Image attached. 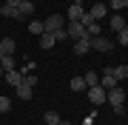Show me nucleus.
Segmentation results:
<instances>
[{"mask_svg":"<svg viewBox=\"0 0 128 125\" xmlns=\"http://www.w3.org/2000/svg\"><path fill=\"white\" fill-rule=\"evenodd\" d=\"M66 31H68V40H80V37H86V28H82L80 20H66Z\"/></svg>","mask_w":128,"mask_h":125,"instance_id":"1","label":"nucleus"},{"mask_svg":"<svg viewBox=\"0 0 128 125\" xmlns=\"http://www.w3.org/2000/svg\"><path fill=\"white\" fill-rule=\"evenodd\" d=\"M88 43H91V48H94V51H111V48H114V40L102 37V34H97V37H91Z\"/></svg>","mask_w":128,"mask_h":125,"instance_id":"2","label":"nucleus"},{"mask_svg":"<svg viewBox=\"0 0 128 125\" xmlns=\"http://www.w3.org/2000/svg\"><path fill=\"white\" fill-rule=\"evenodd\" d=\"M43 26H46V31L54 34V31H60V28H66V17H63V14H51Z\"/></svg>","mask_w":128,"mask_h":125,"instance_id":"3","label":"nucleus"},{"mask_svg":"<svg viewBox=\"0 0 128 125\" xmlns=\"http://www.w3.org/2000/svg\"><path fill=\"white\" fill-rule=\"evenodd\" d=\"M111 68H114V65H105V71H102V77H100V85L105 88V91H111V88L117 85V77H114Z\"/></svg>","mask_w":128,"mask_h":125,"instance_id":"4","label":"nucleus"},{"mask_svg":"<svg viewBox=\"0 0 128 125\" xmlns=\"http://www.w3.org/2000/svg\"><path fill=\"white\" fill-rule=\"evenodd\" d=\"M105 102H111V105H122V102H125V91L120 85H114L108 94H105Z\"/></svg>","mask_w":128,"mask_h":125,"instance_id":"5","label":"nucleus"},{"mask_svg":"<svg viewBox=\"0 0 128 125\" xmlns=\"http://www.w3.org/2000/svg\"><path fill=\"white\" fill-rule=\"evenodd\" d=\"M105 94H108V91H105L102 85H91V88H88V100H91L94 105H102V102H105Z\"/></svg>","mask_w":128,"mask_h":125,"instance_id":"6","label":"nucleus"},{"mask_svg":"<svg viewBox=\"0 0 128 125\" xmlns=\"http://www.w3.org/2000/svg\"><path fill=\"white\" fill-rule=\"evenodd\" d=\"M86 14H88L91 20H97V23H100V17H105V14H108V6H105V3H94Z\"/></svg>","mask_w":128,"mask_h":125,"instance_id":"7","label":"nucleus"},{"mask_svg":"<svg viewBox=\"0 0 128 125\" xmlns=\"http://www.w3.org/2000/svg\"><path fill=\"white\" fill-rule=\"evenodd\" d=\"M82 14H86V9H82V0H74V3L68 6V17H66V20H82Z\"/></svg>","mask_w":128,"mask_h":125,"instance_id":"8","label":"nucleus"},{"mask_svg":"<svg viewBox=\"0 0 128 125\" xmlns=\"http://www.w3.org/2000/svg\"><path fill=\"white\" fill-rule=\"evenodd\" d=\"M88 40H91V37H80V40H74V54H77V57H82L88 48H91V43H88Z\"/></svg>","mask_w":128,"mask_h":125,"instance_id":"9","label":"nucleus"},{"mask_svg":"<svg viewBox=\"0 0 128 125\" xmlns=\"http://www.w3.org/2000/svg\"><path fill=\"white\" fill-rule=\"evenodd\" d=\"M0 17H12V20H23L17 6H0Z\"/></svg>","mask_w":128,"mask_h":125,"instance_id":"10","label":"nucleus"},{"mask_svg":"<svg viewBox=\"0 0 128 125\" xmlns=\"http://www.w3.org/2000/svg\"><path fill=\"white\" fill-rule=\"evenodd\" d=\"M3 80H6L9 85H20V83H23V74H20V68H14V71H6Z\"/></svg>","mask_w":128,"mask_h":125,"instance_id":"11","label":"nucleus"},{"mask_svg":"<svg viewBox=\"0 0 128 125\" xmlns=\"http://www.w3.org/2000/svg\"><path fill=\"white\" fill-rule=\"evenodd\" d=\"M14 91H17V97H20V100H32L34 88H32V85H26V83H20V85H14Z\"/></svg>","mask_w":128,"mask_h":125,"instance_id":"12","label":"nucleus"},{"mask_svg":"<svg viewBox=\"0 0 128 125\" xmlns=\"http://www.w3.org/2000/svg\"><path fill=\"white\" fill-rule=\"evenodd\" d=\"M0 65H3V71H14L17 68V60L12 54H0Z\"/></svg>","mask_w":128,"mask_h":125,"instance_id":"13","label":"nucleus"},{"mask_svg":"<svg viewBox=\"0 0 128 125\" xmlns=\"http://www.w3.org/2000/svg\"><path fill=\"white\" fill-rule=\"evenodd\" d=\"M54 43H57V40H54L51 31H43V34H40V48H51Z\"/></svg>","mask_w":128,"mask_h":125,"instance_id":"14","label":"nucleus"},{"mask_svg":"<svg viewBox=\"0 0 128 125\" xmlns=\"http://www.w3.org/2000/svg\"><path fill=\"white\" fill-rule=\"evenodd\" d=\"M17 9H20V17H23V14L28 17V14H34V3H32V0H20Z\"/></svg>","mask_w":128,"mask_h":125,"instance_id":"15","label":"nucleus"},{"mask_svg":"<svg viewBox=\"0 0 128 125\" xmlns=\"http://www.w3.org/2000/svg\"><path fill=\"white\" fill-rule=\"evenodd\" d=\"M125 26H128V23H125L122 17H120V14H114V17H111V31H122Z\"/></svg>","mask_w":128,"mask_h":125,"instance_id":"16","label":"nucleus"},{"mask_svg":"<svg viewBox=\"0 0 128 125\" xmlns=\"http://www.w3.org/2000/svg\"><path fill=\"white\" fill-rule=\"evenodd\" d=\"M68 85H71V91H86V88H88L82 77H71V83H68Z\"/></svg>","mask_w":128,"mask_h":125,"instance_id":"17","label":"nucleus"},{"mask_svg":"<svg viewBox=\"0 0 128 125\" xmlns=\"http://www.w3.org/2000/svg\"><path fill=\"white\" fill-rule=\"evenodd\" d=\"M28 31H32V34H43V31H46L43 20H32V23H28Z\"/></svg>","mask_w":128,"mask_h":125,"instance_id":"18","label":"nucleus"},{"mask_svg":"<svg viewBox=\"0 0 128 125\" xmlns=\"http://www.w3.org/2000/svg\"><path fill=\"white\" fill-rule=\"evenodd\" d=\"M0 54H14V40H0Z\"/></svg>","mask_w":128,"mask_h":125,"instance_id":"19","label":"nucleus"},{"mask_svg":"<svg viewBox=\"0 0 128 125\" xmlns=\"http://www.w3.org/2000/svg\"><path fill=\"white\" fill-rule=\"evenodd\" d=\"M82 80H86V85H88V88H91V85H100V74H97V71H88Z\"/></svg>","mask_w":128,"mask_h":125,"instance_id":"20","label":"nucleus"},{"mask_svg":"<svg viewBox=\"0 0 128 125\" xmlns=\"http://www.w3.org/2000/svg\"><path fill=\"white\" fill-rule=\"evenodd\" d=\"M111 71H114L117 83H120V80H125V77H128V65H114V68H111Z\"/></svg>","mask_w":128,"mask_h":125,"instance_id":"21","label":"nucleus"},{"mask_svg":"<svg viewBox=\"0 0 128 125\" xmlns=\"http://www.w3.org/2000/svg\"><path fill=\"white\" fill-rule=\"evenodd\" d=\"M60 122V114L57 111H46V125H57Z\"/></svg>","mask_w":128,"mask_h":125,"instance_id":"22","label":"nucleus"},{"mask_svg":"<svg viewBox=\"0 0 128 125\" xmlns=\"http://www.w3.org/2000/svg\"><path fill=\"white\" fill-rule=\"evenodd\" d=\"M117 43L120 46H128V26L122 28V31H117Z\"/></svg>","mask_w":128,"mask_h":125,"instance_id":"23","label":"nucleus"},{"mask_svg":"<svg viewBox=\"0 0 128 125\" xmlns=\"http://www.w3.org/2000/svg\"><path fill=\"white\" fill-rule=\"evenodd\" d=\"M6 111H12V100L9 97H0V114H6Z\"/></svg>","mask_w":128,"mask_h":125,"instance_id":"24","label":"nucleus"},{"mask_svg":"<svg viewBox=\"0 0 128 125\" xmlns=\"http://www.w3.org/2000/svg\"><path fill=\"white\" fill-rule=\"evenodd\" d=\"M108 9H111V11L117 14L120 9H125V0H111V3H108Z\"/></svg>","mask_w":128,"mask_h":125,"instance_id":"25","label":"nucleus"},{"mask_svg":"<svg viewBox=\"0 0 128 125\" xmlns=\"http://www.w3.org/2000/svg\"><path fill=\"white\" fill-rule=\"evenodd\" d=\"M23 83H26V85H32V88H34V85H37V77H34V74H26V77H23Z\"/></svg>","mask_w":128,"mask_h":125,"instance_id":"26","label":"nucleus"},{"mask_svg":"<svg viewBox=\"0 0 128 125\" xmlns=\"http://www.w3.org/2000/svg\"><path fill=\"white\" fill-rule=\"evenodd\" d=\"M54 40H68V31H66V28H60V31H54Z\"/></svg>","mask_w":128,"mask_h":125,"instance_id":"27","label":"nucleus"},{"mask_svg":"<svg viewBox=\"0 0 128 125\" xmlns=\"http://www.w3.org/2000/svg\"><path fill=\"white\" fill-rule=\"evenodd\" d=\"M6 6H20V0H6Z\"/></svg>","mask_w":128,"mask_h":125,"instance_id":"28","label":"nucleus"},{"mask_svg":"<svg viewBox=\"0 0 128 125\" xmlns=\"http://www.w3.org/2000/svg\"><path fill=\"white\" fill-rule=\"evenodd\" d=\"M57 125H68V122H66V120H60V122H57Z\"/></svg>","mask_w":128,"mask_h":125,"instance_id":"29","label":"nucleus"},{"mask_svg":"<svg viewBox=\"0 0 128 125\" xmlns=\"http://www.w3.org/2000/svg\"><path fill=\"white\" fill-rule=\"evenodd\" d=\"M3 74H6V71H3V65H0V77H3Z\"/></svg>","mask_w":128,"mask_h":125,"instance_id":"30","label":"nucleus"},{"mask_svg":"<svg viewBox=\"0 0 128 125\" xmlns=\"http://www.w3.org/2000/svg\"><path fill=\"white\" fill-rule=\"evenodd\" d=\"M125 9H128V0H125Z\"/></svg>","mask_w":128,"mask_h":125,"instance_id":"31","label":"nucleus"}]
</instances>
